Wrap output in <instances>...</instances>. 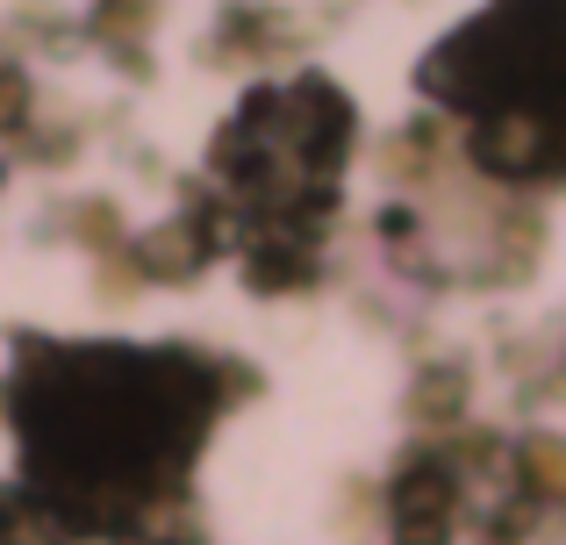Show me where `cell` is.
Segmentation results:
<instances>
[{
	"instance_id": "cell-1",
	"label": "cell",
	"mask_w": 566,
	"mask_h": 545,
	"mask_svg": "<svg viewBox=\"0 0 566 545\" xmlns=\"http://www.w3.org/2000/svg\"><path fill=\"white\" fill-rule=\"evenodd\" d=\"M94 29H101L108 43H123V36H144V29H151V0H108Z\"/></svg>"
},
{
	"instance_id": "cell-2",
	"label": "cell",
	"mask_w": 566,
	"mask_h": 545,
	"mask_svg": "<svg viewBox=\"0 0 566 545\" xmlns=\"http://www.w3.org/2000/svg\"><path fill=\"white\" fill-rule=\"evenodd\" d=\"M22 108H29L22 72H14V65H0V129H14V123H22Z\"/></svg>"
}]
</instances>
